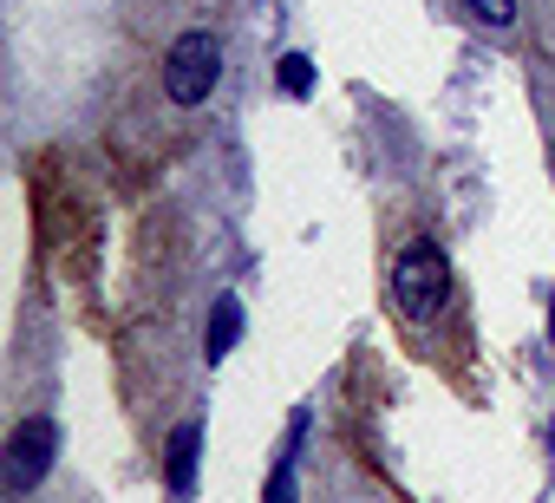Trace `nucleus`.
Segmentation results:
<instances>
[{
  "mask_svg": "<svg viewBox=\"0 0 555 503\" xmlns=\"http://www.w3.org/2000/svg\"><path fill=\"white\" fill-rule=\"evenodd\" d=\"M235 66V0H157L105 79V144L151 170L203 131Z\"/></svg>",
  "mask_w": 555,
  "mask_h": 503,
  "instance_id": "obj_1",
  "label": "nucleus"
},
{
  "mask_svg": "<svg viewBox=\"0 0 555 503\" xmlns=\"http://www.w3.org/2000/svg\"><path fill=\"white\" fill-rule=\"evenodd\" d=\"M379 295L405 353L451 392H477V321L438 229L418 209H386L379 222Z\"/></svg>",
  "mask_w": 555,
  "mask_h": 503,
  "instance_id": "obj_2",
  "label": "nucleus"
},
{
  "mask_svg": "<svg viewBox=\"0 0 555 503\" xmlns=\"http://www.w3.org/2000/svg\"><path fill=\"white\" fill-rule=\"evenodd\" d=\"M53 451H60V418L53 412H34L8 431V496H27L47 470H53Z\"/></svg>",
  "mask_w": 555,
  "mask_h": 503,
  "instance_id": "obj_3",
  "label": "nucleus"
},
{
  "mask_svg": "<svg viewBox=\"0 0 555 503\" xmlns=\"http://www.w3.org/2000/svg\"><path fill=\"white\" fill-rule=\"evenodd\" d=\"M327 503H392V496L379 490V477H360L353 464H340V470H334V490H327Z\"/></svg>",
  "mask_w": 555,
  "mask_h": 503,
  "instance_id": "obj_4",
  "label": "nucleus"
},
{
  "mask_svg": "<svg viewBox=\"0 0 555 503\" xmlns=\"http://www.w3.org/2000/svg\"><path fill=\"white\" fill-rule=\"evenodd\" d=\"M457 14L490 27V34H503V27H516V0H457Z\"/></svg>",
  "mask_w": 555,
  "mask_h": 503,
  "instance_id": "obj_5",
  "label": "nucleus"
}]
</instances>
